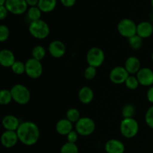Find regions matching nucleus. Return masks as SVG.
<instances>
[{"instance_id":"f257e3e1","label":"nucleus","mask_w":153,"mask_h":153,"mask_svg":"<svg viewBox=\"0 0 153 153\" xmlns=\"http://www.w3.org/2000/svg\"><path fill=\"white\" fill-rule=\"evenodd\" d=\"M19 141L25 146H34L40 138V132L38 126L31 121L22 122L16 130Z\"/></svg>"},{"instance_id":"f03ea898","label":"nucleus","mask_w":153,"mask_h":153,"mask_svg":"<svg viewBox=\"0 0 153 153\" xmlns=\"http://www.w3.org/2000/svg\"><path fill=\"white\" fill-rule=\"evenodd\" d=\"M28 31L30 34L37 40L46 39L50 33V28L47 22L43 19L30 22L28 25Z\"/></svg>"},{"instance_id":"7ed1b4c3","label":"nucleus","mask_w":153,"mask_h":153,"mask_svg":"<svg viewBox=\"0 0 153 153\" xmlns=\"http://www.w3.org/2000/svg\"><path fill=\"white\" fill-rule=\"evenodd\" d=\"M13 101L17 104L24 105L28 104L31 100V92L26 86L22 84H16L10 88Z\"/></svg>"},{"instance_id":"20e7f679","label":"nucleus","mask_w":153,"mask_h":153,"mask_svg":"<svg viewBox=\"0 0 153 153\" xmlns=\"http://www.w3.org/2000/svg\"><path fill=\"white\" fill-rule=\"evenodd\" d=\"M120 131L126 138H133L139 131L138 122L134 117L123 118L120 125Z\"/></svg>"},{"instance_id":"39448f33","label":"nucleus","mask_w":153,"mask_h":153,"mask_svg":"<svg viewBox=\"0 0 153 153\" xmlns=\"http://www.w3.org/2000/svg\"><path fill=\"white\" fill-rule=\"evenodd\" d=\"M96 123L94 120L88 117H81L76 123H75V130L81 136L91 135L95 131Z\"/></svg>"},{"instance_id":"423d86ee","label":"nucleus","mask_w":153,"mask_h":153,"mask_svg":"<svg viewBox=\"0 0 153 153\" xmlns=\"http://www.w3.org/2000/svg\"><path fill=\"white\" fill-rule=\"evenodd\" d=\"M117 29L122 37L128 39L137 34V24L132 19L124 18L118 22Z\"/></svg>"},{"instance_id":"0eeeda50","label":"nucleus","mask_w":153,"mask_h":153,"mask_svg":"<svg viewBox=\"0 0 153 153\" xmlns=\"http://www.w3.org/2000/svg\"><path fill=\"white\" fill-rule=\"evenodd\" d=\"M105 58V52L101 48L97 47H91L89 50L88 51L86 55V60L88 65L92 66V67H100L103 64Z\"/></svg>"},{"instance_id":"6e6552de","label":"nucleus","mask_w":153,"mask_h":153,"mask_svg":"<svg viewBox=\"0 0 153 153\" xmlns=\"http://www.w3.org/2000/svg\"><path fill=\"white\" fill-rule=\"evenodd\" d=\"M25 74L32 79H39L43 72L41 61L30 58L25 61Z\"/></svg>"},{"instance_id":"1a4fd4ad","label":"nucleus","mask_w":153,"mask_h":153,"mask_svg":"<svg viewBox=\"0 0 153 153\" xmlns=\"http://www.w3.org/2000/svg\"><path fill=\"white\" fill-rule=\"evenodd\" d=\"M4 6L9 13L14 15L23 14L28 9V5L25 0H7Z\"/></svg>"},{"instance_id":"9d476101","label":"nucleus","mask_w":153,"mask_h":153,"mask_svg":"<svg viewBox=\"0 0 153 153\" xmlns=\"http://www.w3.org/2000/svg\"><path fill=\"white\" fill-rule=\"evenodd\" d=\"M129 76V73L126 70L125 67L122 66H117L111 70L109 73V79L112 83L115 85H121L125 84Z\"/></svg>"},{"instance_id":"9b49d317","label":"nucleus","mask_w":153,"mask_h":153,"mask_svg":"<svg viewBox=\"0 0 153 153\" xmlns=\"http://www.w3.org/2000/svg\"><path fill=\"white\" fill-rule=\"evenodd\" d=\"M140 85L151 87L153 85V70L149 67H143L136 74Z\"/></svg>"},{"instance_id":"f8f14e48","label":"nucleus","mask_w":153,"mask_h":153,"mask_svg":"<svg viewBox=\"0 0 153 153\" xmlns=\"http://www.w3.org/2000/svg\"><path fill=\"white\" fill-rule=\"evenodd\" d=\"M49 55L55 58H61L66 54V46L59 40H52L48 47Z\"/></svg>"},{"instance_id":"ddd939ff","label":"nucleus","mask_w":153,"mask_h":153,"mask_svg":"<svg viewBox=\"0 0 153 153\" xmlns=\"http://www.w3.org/2000/svg\"><path fill=\"white\" fill-rule=\"evenodd\" d=\"M19 141L16 131H4L1 135V143L6 149H10Z\"/></svg>"},{"instance_id":"4468645a","label":"nucleus","mask_w":153,"mask_h":153,"mask_svg":"<svg viewBox=\"0 0 153 153\" xmlns=\"http://www.w3.org/2000/svg\"><path fill=\"white\" fill-rule=\"evenodd\" d=\"M105 150L107 153H124L126 146L118 139H110L105 144Z\"/></svg>"},{"instance_id":"2eb2a0df","label":"nucleus","mask_w":153,"mask_h":153,"mask_svg":"<svg viewBox=\"0 0 153 153\" xmlns=\"http://www.w3.org/2000/svg\"><path fill=\"white\" fill-rule=\"evenodd\" d=\"M15 55L11 50L7 49H4L0 52V64L3 67L9 68L13 66L16 61Z\"/></svg>"},{"instance_id":"dca6fc26","label":"nucleus","mask_w":153,"mask_h":153,"mask_svg":"<svg viewBox=\"0 0 153 153\" xmlns=\"http://www.w3.org/2000/svg\"><path fill=\"white\" fill-rule=\"evenodd\" d=\"M21 123L16 116L12 114L5 115L2 118L1 124L6 131H16Z\"/></svg>"},{"instance_id":"f3484780","label":"nucleus","mask_w":153,"mask_h":153,"mask_svg":"<svg viewBox=\"0 0 153 153\" xmlns=\"http://www.w3.org/2000/svg\"><path fill=\"white\" fill-rule=\"evenodd\" d=\"M152 34L153 25L149 21H143L137 25V34L141 38H149Z\"/></svg>"},{"instance_id":"a211bd4d","label":"nucleus","mask_w":153,"mask_h":153,"mask_svg":"<svg viewBox=\"0 0 153 153\" xmlns=\"http://www.w3.org/2000/svg\"><path fill=\"white\" fill-rule=\"evenodd\" d=\"M56 131L60 135L67 136L69 133L73 130V123L67 118L59 120L55 125Z\"/></svg>"},{"instance_id":"6ab92c4d","label":"nucleus","mask_w":153,"mask_h":153,"mask_svg":"<svg viewBox=\"0 0 153 153\" xmlns=\"http://www.w3.org/2000/svg\"><path fill=\"white\" fill-rule=\"evenodd\" d=\"M78 98H79V101L83 104H90L94 100V91L92 90V88L88 86L82 87L78 92Z\"/></svg>"},{"instance_id":"aec40b11","label":"nucleus","mask_w":153,"mask_h":153,"mask_svg":"<svg viewBox=\"0 0 153 153\" xmlns=\"http://www.w3.org/2000/svg\"><path fill=\"white\" fill-rule=\"evenodd\" d=\"M124 67L128 71L129 75L137 74L139 70L141 69L140 67V61L138 58L135 56H130L126 60Z\"/></svg>"},{"instance_id":"412c9836","label":"nucleus","mask_w":153,"mask_h":153,"mask_svg":"<svg viewBox=\"0 0 153 153\" xmlns=\"http://www.w3.org/2000/svg\"><path fill=\"white\" fill-rule=\"evenodd\" d=\"M57 6V0H39L37 7L43 13H49L55 10Z\"/></svg>"},{"instance_id":"4be33fe9","label":"nucleus","mask_w":153,"mask_h":153,"mask_svg":"<svg viewBox=\"0 0 153 153\" xmlns=\"http://www.w3.org/2000/svg\"><path fill=\"white\" fill-rule=\"evenodd\" d=\"M46 50L42 45H37L34 46L31 50V58L41 61L46 57Z\"/></svg>"},{"instance_id":"5701e85b","label":"nucleus","mask_w":153,"mask_h":153,"mask_svg":"<svg viewBox=\"0 0 153 153\" xmlns=\"http://www.w3.org/2000/svg\"><path fill=\"white\" fill-rule=\"evenodd\" d=\"M42 13L43 12L37 6L29 7L27 10V17L31 22L38 20V19H41Z\"/></svg>"},{"instance_id":"b1692460","label":"nucleus","mask_w":153,"mask_h":153,"mask_svg":"<svg viewBox=\"0 0 153 153\" xmlns=\"http://www.w3.org/2000/svg\"><path fill=\"white\" fill-rule=\"evenodd\" d=\"M66 118L73 123H76L81 118L80 112L76 108H69L66 112Z\"/></svg>"},{"instance_id":"393cba45","label":"nucleus","mask_w":153,"mask_h":153,"mask_svg":"<svg viewBox=\"0 0 153 153\" xmlns=\"http://www.w3.org/2000/svg\"><path fill=\"white\" fill-rule=\"evenodd\" d=\"M13 101L10 90L2 89L0 91V104L1 105H7Z\"/></svg>"},{"instance_id":"a878e982","label":"nucleus","mask_w":153,"mask_h":153,"mask_svg":"<svg viewBox=\"0 0 153 153\" xmlns=\"http://www.w3.org/2000/svg\"><path fill=\"white\" fill-rule=\"evenodd\" d=\"M143 39L139 37L137 34H135L134 36L128 39V45L131 49H134V50H138V49H141L142 46H143Z\"/></svg>"},{"instance_id":"bb28decb","label":"nucleus","mask_w":153,"mask_h":153,"mask_svg":"<svg viewBox=\"0 0 153 153\" xmlns=\"http://www.w3.org/2000/svg\"><path fill=\"white\" fill-rule=\"evenodd\" d=\"M136 108L133 104L125 105L122 109V115L123 118H133L135 114Z\"/></svg>"},{"instance_id":"cd10ccee","label":"nucleus","mask_w":153,"mask_h":153,"mask_svg":"<svg viewBox=\"0 0 153 153\" xmlns=\"http://www.w3.org/2000/svg\"><path fill=\"white\" fill-rule=\"evenodd\" d=\"M60 153H79V147L76 143L67 142L61 147Z\"/></svg>"},{"instance_id":"c85d7f7f","label":"nucleus","mask_w":153,"mask_h":153,"mask_svg":"<svg viewBox=\"0 0 153 153\" xmlns=\"http://www.w3.org/2000/svg\"><path fill=\"white\" fill-rule=\"evenodd\" d=\"M12 72L14 74L20 76V75L25 73V64L21 61H16L11 67Z\"/></svg>"},{"instance_id":"c756f323","label":"nucleus","mask_w":153,"mask_h":153,"mask_svg":"<svg viewBox=\"0 0 153 153\" xmlns=\"http://www.w3.org/2000/svg\"><path fill=\"white\" fill-rule=\"evenodd\" d=\"M125 85L128 89L133 91V90H136L138 88L140 83H139L136 76H133V75H130L128 79H126V81Z\"/></svg>"},{"instance_id":"7c9ffc66","label":"nucleus","mask_w":153,"mask_h":153,"mask_svg":"<svg viewBox=\"0 0 153 153\" xmlns=\"http://www.w3.org/2000/svg\"><path fill=\"white\" fill-rule=\"evenodd\" d=\"M97 68L94 67H92V66H89L85 68V71H84V76L86 79L88 80H92L97 76Z\"/></svg>"},{"instance_id":"2f4dec72","label":"nucleus","mask_w":153,"mask_h":153,"mask_svg":"<svg viewBox=\"0 0 153 153\" xmlns=\"http://www.w3.org/2000/svg\"><path fill=\"white\" fill-rule=\"evenodd\" d=\"M10 37V29L5 25H0V41L4 43Z\"/></svg>"},{"instance_id":"473e14b6","label":"nucleus","mask_w":153,"mask_h":153,"mask_svg":"<svg viewBox=\"0 0 153 153\" xmlns=\"http://www.w3.org/2000/svg\"><path fill=\"white\" fill-rule=\"evenodd\" d=\"M145 122L149 128L153 129V105L147 109L145 114Z\"/></svg>"},{"instance_id":"72a5a7b5","label":"nucleus","mask_w":153,"mask_h":153,"mask_svg":"<svg viewBox=\"0 0 153 153\" xmlns=\"http://www.w3.org/2000/svg\"><path fill=\"white\" fill-rule=\"evenodd\" d=\"M79 134H78L77 131H76V130H73V131H70V132L67 135V142H69V143H76L78 139H79Z\"/></svg>"},{"instance_id":"f704fd0d","label":"nucleus","mask_w":153,"mask_h":153,"mask_svg":"<svg viewBox=\"0 0 153 153\" xmlns=\"http://www.w3.org/2000/svg\"><path fill=\"white\" fill-rule=\"evenodd\" d=\"M9 11L4 5H0V19L1 20H4L6 19L8 15Z\"/></svg>"},{"instance_id":"c9c22d12","label":"nucleus","mask_w":153,"mask_h":153,"mask_svg":"<svg viewBox=\"0 0 153 153\" xmlns=\"http://www.w3.org/2000/svg\"><path fill=\"white\" fill-rule=\"evenodd\" d=\"M62 5L66 7H71L75 5L76 2V0H60Z\"/></svg>"},{"instance_id":"e433bc0d","label":"nucleus","mask_w":153,"mask_h":153,"mask_svg":"<svg viewBox=\"0 0 153 153\" xmlns=\"http://www.w3.org/2000/svg\"><path fill=\"white\" fill-rule=\"evenodd\" d=\"M146 98L149 102L153 104V85L148 89L146 92Z\"/></svg>"},{"instance_id":"4c0bfd02","label":"nucleus","mask_w":153,"mask_h":153,"mask_svg":"<svg viewBox=\"0 0 153 153\" xmlns=\"http://www.w3.org/2000/svg\"><path fill=\"white\" fill-rule=\"evenodd\" d=\"M28 4V7H33V6H37L39 0H25Z\"/></svg>"},{"instance_id":"58836bf2","label":"nucleus","mask_w":153,"mask_h":153,"mask_svg":"<svg viewBox=\"0 0 153 153\" xmlns=\"http://www.w3.org/2000/svg\"><path fill=\"white\" fill-rule=\"evenodd\" d=\"M7 0H0V5H4Z\"/></svg>"},{"instance_id":"ea45409f","label":"nucleus","mask_w":153,"mask_h":153,"mask_svg":"<svg viewBox=\"0 0 153 153\" xmlns=\"http://www.w3.org/2000/svg\"><path fill=\"white\" fill-rule=\"evenodd\" d=\"M150 3H151V6H152V7L153 8V0H151Z\"/></svg>"},{"instance_id":"a19ab883","label":"nucleus","mask_w":153,"mask_h":153,"mask_svg":"<svg viewBox=\"0 0 153 153\" xmlns=\"http://www.w3.org/2000/svg\"><path fill=\"white\" fill-rule=\"evenodd\" d=\"M152 61H153V52H152Z\"/></svg>"},{"instance_id":"79ce46f5","label":"nucleus","mask_w":153,"mask_h":153,"mask_svg":"<svg viewBox=\"0 0 153 153\" xmlns=\"http://www.w3.org/2000/svg\"><path fill=\"white\" fill-rule=\"evenodd\" d=\"M152 19L153 20V13H152Z\"/></svg>"}]
</instances>
